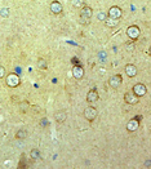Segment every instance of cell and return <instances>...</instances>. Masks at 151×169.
Returning <instances> with one entry per match:
<instances>
[{
  "label": "cell",
  "mask_w": 151,
  "mask_h": 169,
  "mask_svg": "<svg viewBox=\"0 0 151 169\" xmlns=\"http://www.w3.org/2000/svg\"><path fill=\"white\" fill-rule=\"evenodd\" d=\"M92 16H93V9L91 7H83L80 8V17H79V22L82 25L87 26L91 23V20H92Z\"/></svg>",
  "instance_id": "obj_1"
},
{
  "label": "cell",
  "mask_w": 151,
  "mask_h": 169,
  "mask_svg": "<svg viewBox=\"0 0 151 169\" xmlns=\"http://www.w3.org/2000/svg\"><path fill=\"white\" fill-rule=\"evenodd\" d=\"M5 83L9 88H16V87L20 85L21 80H20V76L16 74V72H11V74L5 75Z\"/></svg>",
  "instance_id": "obj_2"
},
{
  "label": "cell",
  "mask_w": 151,
  "mask_h": 169,
  "mask_svg": "<svg viewBox=\"0 0 151 169\" xmlns=\"http://www.w3.org/2000/svg\"><path fill=\"white\" fill-rule=\"evenodd\" d=\"M127 35H128V38L131 39V40H137L138 38H140V35H141V30H140V27L138 26H136V25H132V26H129L128 29H127Z\"/></svg>",
  "instance_id": "obj_3"
},
{
  "label": "cell",
  "mask_w": 151,
  "mask_h": 169,
  "mask_svg": "<svg viewBox=\"0 0 151 169\" xmlns=\"http://www.w3.org/2000/svg\"><path fill=\"white\" fill-rule=\"evenodd\" d=\"M84 118L88 120V122H93L94 119L97 118V115H98V111H97V109L96 107H93V106H88L85 110H84Z\"/></svg>",
  "instance_id": "obj_4"
},
{
  "label": "cell",
  "mask_w": 151,
  "mask_h": 169,
  "mask_svg": "<svg viewBox=\"0 0 151 169\" xmlns=\"http://www.w3.org/2000/svg\"><path fill=\"white\" fill-rule=\"evenodd\" d=\"M122 16H123L122 8H119V7H116V5L111 7L110 9H109V12H107V17H110V18L120 20V18H122Z\"/></svg>",
  "instance_id": "obj_5"
},
{
  "label": "cell",
  "mask_w": 151,
  "mask_h": 169,
  "mask_svg": "<svg viewBox=\"0 0 151 169\" xmlns=\"http://www.w3.org/2000/svg\"><path fill=\"white\" fill-rule=\"evenodd\" d=\"M134 94L137 96V97H144V96L147 93V88L145 84H142V83H138L133 87V91H132Z\"/></svg>",
  "instance_id": "obj_6"
},
{
  "label": "cell",
  "mask_w": 151,
  "mask_h": 169,
  "mask_svg": "<svg viewBox=\"0 0 151 169\" xmlns=\"http://www.w3.org/2000/svg\"><path fill=\"white\" fill-rule=\"evenodd\" d=\"M122 83H123L122 75H114V76H111L110 80H109V85L113 88V89H118V88L122 85Z\"/></svg>",
  "instance_id": "obj_7"
},
{
  "label": "cell",
  "mask_w": 151,
  "mask_h": 169,
  "mask_svg": "<svg viewBox=\"0 0 151 169\" xmlns=\"http://www.w3.org/2000/svg\"><path fill=\"white\" fill-rule=\"evenodd\" d=\"M138 100H140V97H137L133 92H127L124 94V101L128 105H136V103H138Z\"/></svg>",
  "instance_id": "obj_8"
},
{
  "label": "cell",
  "mask_w": 151,
  "mask_h": 169,
  "mask_svg": "<svg viewBox=\"0 0 151 169\" xmlns=\"http://www.w3.org/2000/svg\"><path fill=\"white\" fill-rule=\"evenodd\" d=\"M49 8H51V12H52L53 14H61V13H62V11H63L62 4H61L60 2H57V0H54V2H52V3H51V5H49Z\"/></svg>",
  "instance_id": "obj_9"
},
{
  "label": "cell",
  "mask_w": 151,
  "mask_h": 169,
  "mask_svg": "<svg viewBox=\"0 0 151 169\" xmlns=\"http://www.w3.org/2000/svg\"><path fill=\"white\" fill-rule=\"evenodd\" d=\"M138 128H140V120L137 118L129 120L128 124H127V131L128 132H136Z\"/></svg>",
  "instance_id": "obj_10"
},
{
  "label": "cell",
  "mask_w": 151,
  "mask_h": 169,
  "mask_svg": "<svg viewBox=\"0 0 151 169\" xmlns=\"http://www.w3.org/2000/svg\"><path fill=\"white\" fill-rule=\"evenodd\" d=\"M73 76L76 79V80H80V79H83L84 78V69L82 67V66H79V65H76V66H74L73 67Z\"/></svg>",
  "instance_id": "obj_11"
},
{
  "label": "cell",
  "mask_w": 151,
  "mask_h": 169,
  "mask_svg": "<svg viewBox=\"0 0 151 169\" xmlns=\"http://www.w3.org/2000/svg\"><path fill=\"white\" fill-rule=\"evenodd\" d=\"M66 119H67V114H66V111H63V110H60V111H56V114H54V120L57 123L62 124V123H65L66 122Z\"/></svg>",
  "instance_id": "obj_12"
},
{
  "label": "cell",
  "mask_w": 151,
  "mask_h": 169,
  "mask_svg": "<svg viewBox=\"0 0 151 169\" xmlns=\"http://www.w3.org/2000/svg\"><path fill=\"white\" fill-rule=\"evenodd\" d=\"M124 72L127 74V76H129V78H134V76L137 75L138 70H137V67L134 66V65H132V63H129V65H127V66H125V69H124Z\"/></svg>",
  "instance_id": "obj_13"
},
{
  "label": "cell",
  "mask_w": 151,
  "mask_h": 169,
  "mask_svg": "<svg viewBox=\"0 0 151 169\" xmlns=\"http://www.w3.org/2000/svg\"><path fill=\"white\" fill-rule=\"evenodd\" d=\"M98 98H100V96H98V92L96 89L89 91L88 94H87V101H88L89 103H93V102L98 101Z\"/></svg>",
  "instance_id": "obj_14"
},
{
  "label": "cell",
  "mask_w": 151,
  "mask_h": 169,
  "mask_svg": "<svg viewBox=\"0 0 151 169\" xmlns=\"http://www.w3.org/2000/svg\"><path fill=\"white\" fill-rule=\"evenodd\" d=\"M105 25H106V27H110V29H114V27H116L118 25H119V20H115V18H110V17H107L105 21Z\"/></svg>",
  "instance_id": "obj_15"
},
{
  "label": "cell",
  "mask_w": 151,
  "mask_h": 169,
  "mask_svg": "<svg viewBox=\"0 0 151 169\" xmlns=\"http://www.w3.org/2000/svg\"><path fill=\"white\" fill-rule=\"evenodd\" d=\"M30 109V102L27 101H22L21 103H18V111L22 112V114H26Z\"/></svg>",
  "instance_id": "obj_16"
},
{
  "label": "cell",
  "mask_w": 151,
  "mask_h": 169,
  "mask_svg": "<svg viewBox=\"0 0 151 169\" xmlns=\"http://www.w3.org/2000/svg\"><path fill=\"white\" fill-rule=\"evenodd\" d=\"M30 158L34 160V162H38L39 159H40V151H39L38 149H33L30 152Z\"/></svg>",
  "instance_id": "obj_17"
},
{
  "label": "cell",
  "mask_w": 151,
  "mask_h": 169,
  "mask_svg": "<svg viewBox=\"0 0 151 169\" xmlns=\"http://www.w3.org/2000/svg\"><path fill=\"white\" fill-rule=\"evenodd\" d=\"M27 134H29V132L26 129H20V131H17V133H16V138L17 140H25L27 137Z\"/></svg>",
  "instance_id": "obj_18"
},
{
  "label": "cell",
  "mask_w": 151,
  "mask_h": 169,
  "mask_svg": "<svg viewBox=\"0 0 151 169\" xmlns=\"http://www.w3.org/2000/svg\"><path fill=\"white\" fill-rule=\"evenodd\" d=\"M9 14H11V9H9V8L3 7L2 9H0V17H3V18H8V17H9Z\"/></svg>",
  "instance_id": "obj_19"
},
{
  "label": "cell",
  "mask_w": 151,
  "mask_h": 169,
  "mask_svg": "<svg viewBox=\"0 0 151 169\" xmlns=\"http://www.w3.org/2000/svg\"><path fill=\"white\" fill-rule=\"evenodd\" d=\"M134 49H136V44H134L133 40H131V42L125 43V51L127 52H133Z\"/></svg>",
  "instance_id": "obj_20"
},
{
  "label": "cell",
  "mask_w": 151,
  "mask_h": 169,
  "mask_svg": "<svg viewBox=\"0 0 151 169\" xmlns=\"http://www.w3.org/2000/svg\"><path fill=\"white\" fill-rule=\"evenodd\" d=\"M70 2L74 8H79V9H80V8L84 7V0H70Z\"/></svg>",
  "instance_id": "obj_21"
},
{
  "label": "cell",
  "mask_w": 151,
  "mask_h": 169,
  "mask_svg": "<svg viewBox=\"0 0 151 169\" xmlns=\"http://www.w3.org/2000/svg\"><path fill=\"white\" fill-rule=\"evenodd\" d=\"M47 66H48L47 61H45L44 58H39V61H38V67H39V69H47Z\"/></svg>",
  "instance_id": "obj_22"
},
{
  "label": "cell",
  "mask_w": 151,
  "mask_h": 169,
  "mask_svg": "<svg viewBox=\"0 0 151 169\" xmlns=\"http://www.w3.org/2000/svg\"><path fill=\"white\" fill-rule=\"evenodd\" d=\"M97 18H98V21H105V20L107 18V13L100 11V12L97 13Z\"/></svg>",
  "instance_id": "obj_23"
},
{
  "label": "cell",
  "mask_w": 151,
  "mask_h": 169,
  "mask_svg": "<svg viewBox=\"0 0 151 169\" xmlns=\"http://www.w3.org/2000/svg\"><path fill=\"white\" fill-rule=\"evenodd\" d=\"M5 75H7V71H5V69H4L3 66H0V79L5 78Z\"/></svg>",
  "instance_id": "obj_24"
},
{
  "label": "cell",
  "mask_w": 151,
  "mask_h": 169,
  "mask_svg": "<svg viewBox=\"0 0 151 169\" xmlns=\"http://www.w3.org/2000/svg\"><path fill=\"white\" fill-rule=\"evenodd\" d=\"M145 168H146V169H150V168H151V160H147V162L145 163Z\"/></svg>",
  "instance_id": "obj_25"
},
{
  "label": "cell",
  "mask_w": 151,
  "mask_h": 169,
  "mask_svg": "<svg viewBox=\"0 0 151 169\" xmlns=\"http://www.w3.org/2000/svg\"><path fill=\"white\" fill-rule=\"evenodd\" d=\"M33 110H34V111H40V107H38V106H34V107H33Z\"/></svg>",
  "instance_id": "obj_26"
}]
</instances>
